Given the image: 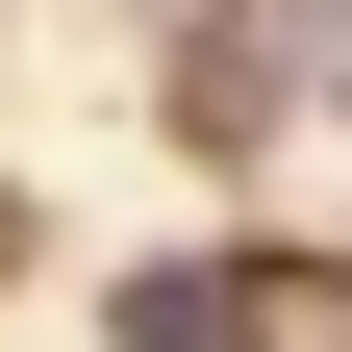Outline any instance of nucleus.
I'll list each match as a JSON object with an SVG mask.
<instances>
[{
	"label": "nucleus",
	"mask_w": 352,
	"mask_h": 352,
	"mask_svg": "<svg viewBox=\"0 0 352 352\" xmlns=\"http://www.w3.org/2000/svg\"><path fill=\"white\" fill-rule=\"evenodd\" d=\"M327 126H352V101H327Z\"/></svg>",
	"instance_id": "3"
},
{
	"label": "nucleus",
	"mask_w": 352,
	"mask_h": 352,
	"mask_svg": "<svg viewBox=\"0 0 352 352\" xmlns=\"http://www.w3.org/2000/svg\"><path fill=\"white\" fill-rule=\"evenodd\" d=\"M25 302H51V176L0 151V327H25Z\"/></svg>",
	"instance_id": "2"
},
{
	"label": "nucleus",
	"mask_w": 352,
	"mask_h": 352,
	"mask_svg": "<svg viewBox=\"0 0 352 352\" xmlns=\"http://www.w3.org/2000/svg\"><path fill=\"white\" fill-rule=\"evenodd\" d=\"M101 352H352V252L327 227H201V252H126Z\"/></svg>",
	"instance_id": "1"
}]
</instances>
